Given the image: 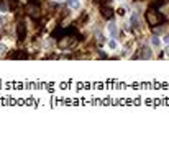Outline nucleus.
<instances>
[{"label":"nucleus","instance_id":"obj_1","mask_svg":"<svg viewBox=\"0 0 169 142\" xmlns=\"http://www.w3.org/2000/svg\"><path fill=\"white\" fill-rule=\"evenodd\" d=\"M146 21H148V25H149L151 28H156L158 25H163L164 16L159 15V13L153 8V10H149V12H146Z\"/></svg>","mask_w":169,"mask_h":142},{"label":"nucleus","instance_id":"obj_2","mask_svg":"<svg viewBox=\"0 0 169 142\" xmlns=\"http://www.w3.org/2000/svg\"><path fill=\"white\" fill-rule=\"evenodd\" d=\"M26 12H28V15H30L33 20H38V18L41 16L40 5H38L36 2H35V3H28V10H26Z\"/></svg>","mask_w":169,"mask_h":142},{"label":"nucleus","instance_id":"obj_3","mask_svg":"<svg viewBox=\"0 0 169 142\" xmlns=\"http://www.w3.org/2000/svg\"><path fill=\"white\" fill-rule=\"evenodd\" d=\"M17 36H18L20 43L25 41V38H26V25H25V21H18V23H17Z\"/></svg>","mask_w":169,"mask_h":142},{"label":"nucleus","instance_id":"obj_4","mask_svg":"<svg viewBox=\"0 0 169 142\" xmlns=\"http://www.w3.org/2000/svg\"><path fill=\"white\" fill-rule=\"evenodd\" d=\"M100 13H102V16H104V18H107V20H110L112 16H113V10H112L110 7H107V5H102Z\"/></svg>","mask_w":169,"mask_h":142},{"label":"nucleus","instance_id":"obj_5","mask_svg":"<svg viewBox=\"0 0 169 142\" xmlns=\"http://www.w3.org/2000/svg\"><path fill=\"white\" fill-rule=\"evenodd\" d=\"M135 57H145V59H149V57H151V51L146 49V47H141V49H140V53L136 54Z\"/></svg>","mask_w":169,"mask_h":142},{"label":"nucleus","instance_id":"obj_6","mask_svg":"<svg viewBox=\"0 0 169 142\" xmlns=\"http://www.w3.org/2000/svg\"><path fill=\"white\" fill-rule=\"evenodd\" d=\"M62 36H66V30L64 28H56L54 31H53V38H62Z\"/></svg>","mask_w":169,"mask_h":142},{"label":"nucleus","instance_id":"obj_7","mask_svg":"<svg viewBox=\"0 0 169 142\" xmlns=\"http://www.w3.org/2000/svg\"><path fill=\"white\" fill-rule=\"evenodd\" d=\"M68 7L72 10H77L80 7V3H79V0H68Z\"/></svg>","mask_w":169,"mask_h":142},{"label":"nucleus","instance_id":"obj_8","mask_svg":"<svg viewBox=\"0 0 169 142\" xmlns=\"http://www.w3.org/2000/svg\"><path fill=\"white\" fill-rule=\"evenodd\" d=\"M69 43H71V41H69V36H66L64 39L59 41V47H61V49H64V47H68V46H69Z\"/></svg>","mask_w":169,"mask_h":142},{"label":"nucleus","instance_id":"obj_9","mask_svg":"<svg viewBox=\"0 0 169 142\" xmlns=\"http://www.w3.org/2000/svg\"><path fill=\"white\" fill-rule=\"evenodd\" d=\"M108 30H110L112 38H115V36H117V26H115V23H108Z\"/></svg>","mask_w":169,"mask_h":142},{"label":"nucleus","instance_id":"obj_10","mask_svg":"<svg viewBox=\"0 0 169 142\" xmlns=\"http://www.w3.org/2000/svg\"><path fill=\"white\" fill-rule=\"evenodd\" d=\"M15 57H17V59H26L28 54H26V51H20V53L15 54Z\"/></svg>","mask_w":169,"mask_h":142},{"label":"nucleus","instance_id":"obj_11","mask_svg":"<svg viewBox=\"0 0 169 142\" xmlns=\"http://www.w3.org/2000/svg\"><path fill=\"white\" fill-rule=\"evenodd\" d=\"M8 8H10V7L7 5V2H5V0H0V10H2V12H7Z\"/></svg>","mask_w":169,"mask_h":142},{"label":"nucleus","instance_id":"obj_12","mask_svg":"<svg viewBox=\"0 0 169 142\" xmlns=\"http://www.w3.org/2000/svg\"><path fill=\"white\" fill-rule=\"evenodd\" d=\"M108 47H110V49H117V41H115V38L108 41Z\"/></svg>","mask_w":169,"mask_h":142},{"label":"nucleus","instance_id":"obj_13","mask_svg":"<svg viewBox=\"0 0 169 142\" xmlns=\"http://www.w3.org/2000/svg\"><path fill=\"white\" fill-rule=\"evenodd\" d=\"M131 25L133 26L138 25V15H136V13H133V15H131Z\"/></svg>","mask_w":169,"mask_h":142},{"label":"nucleus","instance_id":"obj_14","mask_svg":"<svg viewBox=\"0 0 169 142\" xmlns=\"http://www.w3.org/2000/svg\"><path fill=\"white\" fill-rule=\"evenodd\" d=\"M166 2H167V0H154V2H153V7H161V5H164Z\"/></svg>","mask_w":169,"mask_h":142},{"label":"nucleus","instance_id":"obj_15","mask_svg":"<svg viewBox=\"0 0 169 142\" xmlns=\"http://www.w3.org/2000/svg\"><path fill=\"white\" fill-rule=\"evenodd\" d=\"M17 7H18V2L17 0H10V10H17Z\"/></svg>","mask_w":169,"mask_h":142},{"label":"nucleus","instance_id":"obj_16","mask_svg":"<svg viewBox=\"0 0 169 142\" xmlns=\"http://www.w3.org/2000/svg\"><path fill=\"white\" fill-rule=\"evenodd\" d=\"M151 43H153L154 46H158V44H159V39H158L156 36H153V39H151Z\"/></svg>","mask_w":169,"mask_h":142},{"label":"nucleus","instance_id":"obj_17","mask_svg":"<svg viewBox=\"0 0 169 142\" xmlns=\"http://www.w3.org/2000/svg\"><path fill=\"white\" fill-rule=\"evenodd\" d=\"M117 12H118V15H122V16H123V15H125V8H118V10H117Z\"/></svg>","mask_w":169,"mask_h":142},{"label":"nucleus","instance_id":"obj_18","mask_svg":"<svg viewBox=\"0 0 169 142\" xmlns=\"http://www.w3.org/2000/svg\"><path fill=\"white\" fill-rule=\"evenodd\" d=\"M164 43L169 44V34H166V36H164Z\"/></svg>","mask_w":169,"mask_h":142},{"label":"nucleus","instance_id":"obj_19","mask_svg":"<svg viewBox=\"0 0 169 142\" xmlns=\"http://www.w3.org/2000/svg\"><path fill=\"white\" fill-rule=\"evenodd\" d=\"M58 2H59V0H58Z\"/></svg>","mask_w":169,"mask_h":142}]
</instances>
